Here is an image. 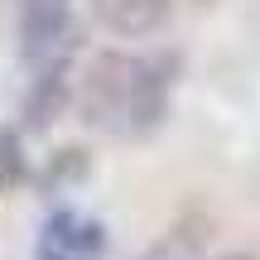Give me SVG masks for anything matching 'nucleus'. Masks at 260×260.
<instances>
[{
    "label": "nucleus",
    "mask_w": 260,
    "mask_h": 260,
    "mask_svg": "<svg viewBox=\"0 0 260 260\" xmlns=\"http://www.w3.org/2000/svg\"><path fill=\"white\" fill-rule=\"evenodd\" d=\"M193 236H183V232H174V236H169V241H159L154 246V251H149L145 260H188V255H193Z\"/></svg>",
    "instance_id": "0eeeda50"
},
{
    "label": "nucleus",
    "mask_w": 260,
    "mask_h": 260,
    "mask_svg": "<svg viewBox=\"0 0 260 260\" xmlns=\"http://www.w3.org/2000/svg\"><path fill=\"white\" fill-rule=\"evenodd\" d=\"M68 29H73V0H19V53L39 73L63 63Z\"/></svg>",
    "instance_id": "f03ea898"
},
{
    "label": "nucleus",
    "mask_w": 260,
    "mask_h": 260,
    "mask_svg": "<svg viewBox=\"0 0 260 260\" xmlns=\"http://www.w3.org/2000/svg\"><path fill=\"white\" fill-rule=\"evenodd\" d=\"M63 102H68V68L53 63V68L39 73L34 92H29V102H24V125L29 130H44L58 111H63Z\"/></svg>",
    "instance_id": "39448f33"
},
{
    "label": "nucleus",
    "mask_w": 260,
    "mask_h": 260,
    "mask_svg": "<svg viewBox=\"0 0 260 260\" xmlns=\"http://www.w3.org/2000/svg\"><path fill=\"white\" fill-rule=\"evenodd\" d=\"M24 178V154H19V135L10 125H0V193H10V188Z\"/></svg>",
    "instance_id": "423d86ee"
},
{
    "label": "nucleus",
    "mask_w": 260,
    "mask_h": 260,
    "mask_svg": "<svg viewBox=\"0 0 260 260\" xmlns=\"http://www.w3.org/2000/svg\"><path fill=\"white\" fill-rule=\"evenodd\" d=\"M222 260H246V255H222Z\"/></svg>",
    "instance_id": "6e6552de"
},
{
    "label": "nucleus",
    "mask_w": 260,
    "mask_h": 260,
    "mask_svg": "<svg viewBox=\"0 0 260 260\" xmlns=\"http://www.w3.org/2000/svg\"><path fill=\"white\" fill-rule=\"evenodd\" d=\"M106 232L82 212H53L34 241V260H102Z\"/></svg>",
    "instance_id": "7ed1b4c3"
},
{
    "label": "nucleus",
    "mask_w": 260,
    "mask_h": 260,
    "mask_svg": "<svg viewBox=\"0 0 260 260\" xmlns=\"http://www.w3.org/2000/svg\"><path fill=\"white\" fill-rule=\"evenodd\" d=\"M96 15H102L106 29L125 39H140V34H154L159 24L169 19V0H92Z\"/></svg>",
    "instance_id": "20e7f679"
},
{
    "label": "nucleus",
    "mask_w": 260,
    "mask_h": 260,
    "mask_svg": "<svg viewBox=\"0 0 260 260\" xmlns=\"http://www.w3.org/2000/svg\"><path fill=\"white\" fill-rule=\"evenodd\" d=\"M178 58L154 53V58H130V53H96L92 73L82 82V121L111 135H145L159 125L169 106Z\"/></svg>",
    "instance_id": "f257e3e1"
}]
</instances>
